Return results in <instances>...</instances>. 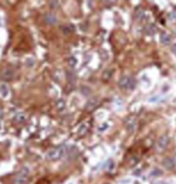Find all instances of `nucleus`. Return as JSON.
Listing matches in <instances>:
<instances>
[{
    "mask_svg": "<svg viewBox=\"0 0 176 184\" xmlns=\"http://www.w3.org/2000/svg\"><path fill=\"white\" fill-rule=\"evenodd\" d=\"M45 21H46V23L50 24V25H53V24L57 23V18H56L54 13H47L46 17H45Z\"/></svg>",
    "mask_w": 176,
    "mask_h": 184,
    "instance_id": "obj_10",
    "label": "nucleus"
},
{
    "mask_svg": "<svg viewBox=\"0 0 176 184\" xmlns=\"http://www.w3.org/2000/svg\"><path fill=\"white\" fill-rule=\"evenodd\" d=\"M15 77V70L11 67H6L0 72V79L3 81H11Z\"/></svg>",
    "mask_w": 176,
    "mask_h": 184,
    "instance_id": "obj_5",
    "label": "nucleus"
},
{
    "mask_svg": "<svg viewBox=\"0 0 176 184\" xmlns=\"http://www.w3.org/2000/svg\"><path fill=\"white\" fill-rule=\"evenodd\" d=\"M170 19H171L172 22H176V11L171 12V15H170Z\"/></svg>",
    "mask_w": 176,
    "mask_h": 184,
    "instance_id": "obj_16",
    "label": "nucleus"
},
{
    "mask_svg": "<svg viewBox=\"0 0 176 184\" xmlns=\"http://www.w3.org/2000/svg\"><path fill=\"white\" fill-rule=\"evenodd\" d=\"M58 5H57V0H53V1H52V0H51V7H57Z\"/></svg>",
    "mask_w": 176,
    "mask_h": 184,
    "instance_id": "obj_17",
    "label": "nucleus"
},
{
    "mask_svg": "<svg viewBox=\"0 0 176 184\" xmlns=\"http://www.w3.org/2000/svg\"><path fill=\"white\" fill-rule=\"evenodd\" d=\"M69 65H70L71 67H74V66L76 65V59H75L74 57H71V58H69Z\"/></svg>",
    "mask_w": 176,
    "mask_h": 184,
    "instance_id": "obj_15",
    "label": "nucleus"
},
{
    "mask_svg": "<svg viewBox=\"0 0 176 184\" xmlns=\"http://www.w3.org/2000/svg\"><path fill=\"white\" fill-rule=\"evenodd\" d=\"M172 40V36L169 34V33H162L160 34V42L163 45H169Z\"/></svg>",
    "mask_w": 176,
    "mask_h": 184,
    "instance_id": "obj_9",
    "label": "nucleus"
},
{
    "mask_svg": "<svg viewBox=\"0 0 176 184\" xmlns=\"http://www.w3.org/2000/svg\"><path fill=\"white\" fill-rule=\"evenodd\" d=\"M64 108H65V101H64L63 99L58 100V101H57V110H58V111H63Z\"/></svg>",
    "mask_w": 176,
    "mask_h": 184,
    "instance_id": "obj_13",
    "label": "nucleus"
},
{
    "mask_svg": "<svg viewBox=\"0 0 176 184\" xmlns=\"http://www.w3.org/2000/svg\"><path fill=\"white\" fill-rule=\"evenodd\" d=\"M136 125H138V122H136V119L134 117L128 118L127 122H126V129H127V131L129 134H133L136 130Z\"/></svg>",
    "mask_w": 176,
    "mask_h": 184,
    "instance_id": "obj_6",
    "label": "nucleus"
},
{
    "mask_svg": "<svg viewBox=\"0 0 176 184\" xmlns=\"http://www.w3.org/2000/svg\"><path fill=\"white\" fill-rule=\"evenodd\" d=\"M172 51H174V54L176 55V45H174V46H172Z\"/></svg>",
    "mask_w": 176,
    "mask_h": 184,
    "instance_id": "obj_19",
    "label": "nucleus"
},
{
    "mask_svg": "<svg viewBox=\"0 0 176 184\" xmlns=\"http://www.w3.org/2000/svg\"><path fill=\"white\" fill-rule=\"evenodd\" d=\"M88 128H90V123H88V122L82 123V124L77 128V135H78V136H83V135H86V132L88 131Z\"/></svg>",
    "mask_w": 176,
    "mask_h": 184,
    "instance_id": "obj_8",
    "label": "nucleus"
},
{
    "mask_svg": "<svg viewBox=\"0 0 176 184\" xmlns=\"http://www.w3.org/2000/svg\"><path fill=\"white\" fill-rule=\"evenodd\" d=\"M2 118H3V108L0 107V119H2Z\"/></svg>",
    "mask_w": 176,
    "mask_h": 184,
    "instance_id": "obj_20",
    "label": "nucleus"
},
{
    "mask_svg": "<svg viewBox=\"0 0 176 184\" xmlns=\"http://www.w3.org/2000/svg\"><path fill=\"white\" fill-rule=\"evenodd\" d=\"M169 141H170V138H169L168 135H163L162 137H159L158 141H157V143H156V150H157L158 153L164 152V150L166 149L168 144H169Z\"/></svg>",
    "mask_w": 176,
    "mask_h": 184,
    "instance_id": "obj_4",
    "label": "nucleus"
},
{
    "mask_svg": "<svg viewBox=\"0 0 176 184\" xmlns=\"http://www.w3.org/2000/svg\"><path fill=\"white\" fill-rule=\"evenodd\" d=\"M114 75V70H105L103 73V79L104 81H109Z\"/></svg>",
    "mask_w": 176,
    "mask_h": 184,
    "instance_id": "obj_12",
    "label": "nucleus"
},
{
    "mask_svg": "<svg viewBox=\"0 0 176 184\" xmlns=\"http://www.w3.org/2000/svg\"><path fill=\"white\" fill-rule=\"evenodd\" d=\"M26 120H27V116L24 113H20V114H17L15 117V123L16 124H23V123H26Z\"/></svg>",
    "mask_w": 176,
    "mask_h": 184,
    "instance_id": "obj_11",
    "label": "nucleus"
},
{
    "mask_svg": "<svg viewBox=\"0 0 176 184\" xmlns=\"http://www.w3.org/2000/svg\"><path fill=\"white\" fill-rule=\"evenodd\" d=\"M118 85L123 90H133L135 88V85H136V81H135L134 77L128 76V75H124V76L121 77V79L118 82Z\"/></svg>",
    "mask_w": 176,
    "mask_h": 184,
    "instance_id": "obj_1",
    "label": "nucleus"
},
{
    "mask_svg": "<svg viewBox=\"0 0 176 184\" xmlns=\"http://www.w3.org/2000/svg\"><path fill=\"white\" fill-rule=\"evenodd\" d=\"M164 166L165 167H168V168H172L174 167V160L172 159H166L165 161H164Z\"/></svg>",
    "mask_w": 176,
    "mask_h": 184,
    "instance_id": "obj_14",
    "label": "nucleus"
},
{
    "mask_svg": "<svg viewBox=\"0 0 176 184\" xmlns=\"http://www.w3.org/2000/svg\"><path fill=\"white\" fill-rule=\"evenodd\" d=\"M105 1H106L108 4H115V3L117 1V0H105Z\"/></svg>",
    "mask_w": 176,
    "mask_h": 184,
    "instance_id": "obj_18",
    "label": "nucleus"
},
{
    "mask_svg": "<svg viewBox=\"0 0 176 184\" xmlns=\"http://www.w3.org/2000/svg\"><path fill=\"white\" fill-rule=\"evenodd\" d=\"M28 176H29V170L28 168H22L14 178V184H27L28 183Z\"/></svg>",
    "mask_w": 176,
    "mask_h": 184,
    "instance_id": "obj_3",
    "label": "nucleus"
},
{
    "mask_svg": "<svg viewBox=\"0 0 176 184\" xmlns=\"http://www.w3.org/2000/svg\"><path fill=\"white\" fill-rule=\"evenodd\" d=\"M10 94V89H9V85L5 84V83H2L0 84V96L3 99H6Z\"/></svg>",
    "mask_w": 176,
    "mask_h": 184,
    "instance_id": "obj_7",
    "label": "nucleus"
},
{
    "mask_svg": "<svg viewBox=\"0 0 176 184\" xmlns=\"http://www.w3.org/2000/svg\"><path fill=\"white\" fill-rule=\"evenodd\" d=\"M65 153V148L64 147H57V148H52L51 150L47 152L46 154V158L47 160L50 161H56V160H59Z\"/></svg>",
    "mask_w": 176,
    "mask_h": 184,
    "instance_id": "obj_2",
    "label": "nucleus"
}]
</instances>
